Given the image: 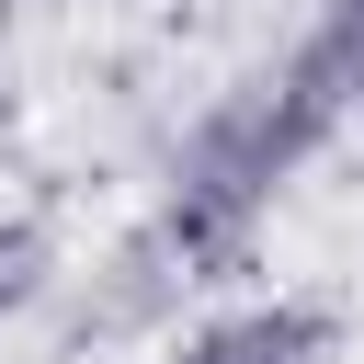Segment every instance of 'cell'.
Here are the masks:
<instances>
[{
    "instance_id": "cell-1",
    "label": "cell",
    "mask_w": 364,
    "mask_h": 364,
    "mask_svg": "<svg viewBox=\"0 0 364 364\" xmlns=\"http://www.w3.org/2000/svg\"><path fill=\"white\" fill-rule=\"evenodd\" d=\"M330 125H341V114L318 102L307 68H273V80L228 91V102H205L193 136H182V159H171V205H159L171 250H182L193 273H239L250 239H262V216L284 205V182L318 159Z\"/></svg>"
},
{
    "instance_id": "cell-3",
    "label": "cell",
    "mask_w": 364,
    "mask_h": 364,
    "mask_svg": "<svg viewBox=\"0 0 364 364\" xmlns=\"http://www.w3.org/2000/svg\"><path fill=\"white\" fill-rule=\"evenodd\" d=\"M296 68L318 80V102H330V114H364V0H318V23H307V46H296Z\"/></svg>"
},
{
    "instance_id": "cell-4",
    "label": "cell",
    "mask_w": 364,
    "mask_h": 364,
    "mask_svg": "<svg viewBox=\"0 0 364 364\" xmlns=\"http://www.w3.org/2000/svg\"><path fill=\"white\" fill-rule=\"evenodd\" d=\"M46 284H57V239H46L34 216H0V330H11Z\"/></svg>"
},
{
    "instance_id": "cell-2",
    "label": "cell",
    "mask_w": 364,
    "mask_h": 364,
    "mask_svg": "<svg viewBox=\"0 0 364 364\" xmlns=\"http://www.w3.org/2000/svg\"><path fill=\"white\" fill-rule=\"evenodd\" d=\"M171 364H330V318L296 296H228L171 341Z\"/></svg>"
}]
</instances>
